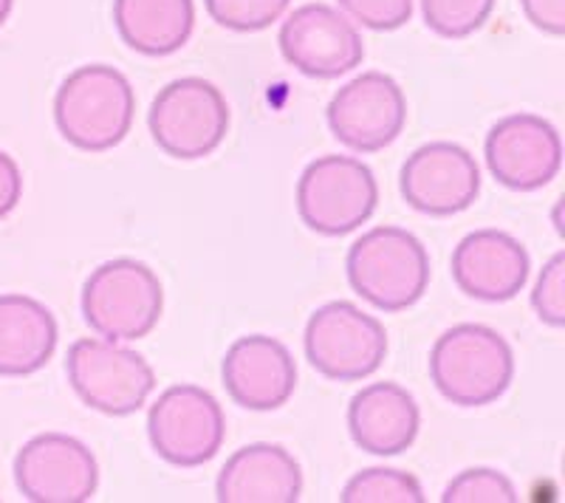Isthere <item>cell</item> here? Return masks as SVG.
<instances>
[{
  "mask_svg": "<svg viewBox=\"0 0 565 503\" xmlns=\"http://www.w3.org/2000/svg\"><path fill=\"white\" fill-rule=\"evenodd\" d=\"M136 119V90L119 68L79 65L60 83L54 122L71 148L105 153L128 139Z\"/></svg>",
  "mask_w": 565,
  "mask_h": 503,
  "instance_id": "obj_1",
  "label": "cell"
},
{
  "mask_svg": "<svg viewBox=\"0 0 565 503\" xmlns=\"http://www.w3.org/2000/svg\"><path fill=\"white\" fill-rule=\"evenodd\" d=\"M348 283L376 311H407L430 289V252L402 226H373L345 258Z\"/></svg>",
  "mask_w": 565,
  "mask_h": 503,
  "instance_id": "obj_2",
  "label": "cell"
},
{
  "mask_svg": "<svg viewBox=\"0 0 565 503\" xmlns=\"http://www.w3.org/2000/svg\"><path fill=\"white\" fill-rule=\"evenodd\" d=\"M430 379L456 407L494 405L514 382V351L489 325H452L433 345Z\"/></svg>",
  "mask_w": 565,
  "mask_h": 503,
  "instance_id": "obj_3",
  "label": "cell"
},
{
  "mask_svg": "<svg viewBox=\"0 0 565 503\" xmlns=\"http://www.w3.org/2000/svg\"><path fill=\"white\" fill-rule=\"evenodd\" d=\"M164 311V289L148 264L114 258L90 271L83 286V317L103 340L136 342L153 334Z\"/></svg>",
  "mask_w": 565,
  "mask_h": 503,
  "instance_id": "obj_4",
  "label": "cell"
},
{
  "mask_svg": "<svg viewBox=\"0 0 565 503\" xmlns=\"http://www.w3.org/2000/svg\"><path fill=\"white\" fill-rule=\"evenodd\" d=\"M65 376L85 407L114 419L139 414L156 390L153 365L139 351L103 336L71 342Z\"/></svg>",
  "mask_w": 565,
  "mask_h": 503,
  "instance_id": "obj_5",
  "label": "cell"
},
{
  "mask_svg": "<svg viewBox=\"0 0 565 503\" xmlns=\"http://www.w3.org/2000/svg\"><path fill=\"white\" fill-rule=\"evenodd\" d=\"M380 207V181L356 156L328 153L315 159L297 181V215L326 238L360 229Z\"/></svg>",
  "mask_w": 565,
  "mask_h": 503,
  "instance_id": "obj_6",
  "label": "cell"
},
{
  "mask_svg": "<svg viewBox=\"0 0 565 503\" xmlns=\"http://www.w3.org/2000/svg\"><path fill=\"white\" fill-rule=\"evenodd\" d=\"M156 148L179 162H199L224 145L230 103L204 77H181L156 94L148 114Z\"/></svg>",
  "mask_w": 565,
  "mask_h": 503,
  "instance_id": "obj_7",
  "label": "cell"
},
{
  "mask_svg": "<svg viewBox=\"0 0 565 503\" xmlns=\"http://www.w3.org/2000/svg\"><path fill=\"white\" fill-rule=\"evenodd\" d=\"M302 349L311 368L326 379L362 382L382 368L387 356V331L360 306L331 300L309 317Z\"/></svg>",
  "mask_w": 565,
  "mask_h": 503,
  "instance_id": "obj_8",
  "label": "cell"
},
{
  "mask_svg": "<svg viewBox=\"0 0 565 503\" xmlns=\"http://www.w3.org/2000/svg\"><path fill=\"white\" fill-rule=\"evenodd\" d=\"M148 439L161 461L181 470L210 464L226 441L224 407L199 385L168 387L148 410Z\"/></svg>",
  "mask_w": 565,
  "mask_h": 503,
  "instance_id": "obj_9",
  "label": "cell"
},
{
  "mask_svg": "<svg viewBox=\"0 0 565 503\" xmlns=\"http://www.w3.org/2000/svg\"><path fill=\"white\" fill-rule=\"evenodd\" d=\"M326 119L337 142L348 150L380 153L405 133L407 97L391 74L365 72L337 90Z\"/></svg>",
  "mask_w": 565,
  "mask_h": 503,
  "instance_id": "obj_10",
  "label": "cell"
},
{
  "mask_svg": "<svg viewBox=\"0 0 565 503\" xmlns=\"http://www.w3.org/2000/svg\"><path fill=\"white\" fill-rule=\"evenodd\" d=\"M282 60L311 79H337L365 60V40L348 14L328 3H306L282 20Z\"/></svg>",
  "mask_w": 565,
  "mask_h": 503,
  "instance_id": "obj_11",
  "label": "cell"
},
{
  "mask_svg": "<svg viewBox=\"0 0 565 503\" xmlns=\"http://www.w3.org/2000/svg\"><path fill=\"white\" fill-rule=\"evenodd\" d=\"M14 484L32 503H85L99 490V464L88 445L65 432H40L14 456Z\"/></svg>",
  "mask_w": 565,
  "mask_h": 503,
  "instance_id": "obj_12",
  "label": "cell"
},
{
  "mask_svg": "<svg viewBox=\"0 0 565 503\" xmlns=\"http://www.w3.org/2000/svg\"><path fill=\"white\" fill-rule=\"evenodd\" d=\"M483 159L498 184L514 193H534L563 170V139L537 114H512L489 128Z\"/></svg>",
  "mask_w": 565,
  "mask_h": 503,
  "instance_id": "obj_13",
  "label": "cell"
},
{
  "mask_svg": "<svg viewBox=\"0 0 565 503\" xmlns=\"http://www.w3.org/2000/svg\"><path fill=\"white\" fill-rule=\"evenodd\" d=\"M398 190L416 213L450 218L478 201L481 168L476 156L456 142L422 145L398 170Z\"/></svg>",
  "mask_w": 565,
  "mask_h": 503,
  "instance_id": "obj_14",
  "label": "cell"
},
{
  "mask_svg": "<svg viewBox=\"0 0 565 503\" xmlns=\"http://www.w3.org/2000/svg\"><path fill=\"white\" fill-rule=\"evenodd\" d=\"M221 382L235 405L269 414L289 405L297 390V362L280 340L269 334L238 336L221 362Z\"/></svg>",
  "mask_w": 565,
  "mask_h": 503,
  "instance_id": "obj_15",
  "label": "cell"
},
{
  "mask_svg": "<svg viewBox=\"0 0 565 503\" xmlns=\"http://www.w3.org/2000/svg\"><path fill=\"white\" fill-rule=\"evenodd\" d=\"M452 283L481 303H509L521 295L532 275L526 246L501 229L463 235L450 258Z\"/></svg>",
  "mask_w": 565,
  "mask_h": 503,
  "instance_id": "obj_16",
  "label": "cell"
},
{
  "mask_svg": "<svg viewBox=\"0 0 565 503\" xmlns=\"http://www.w3.org/2000/svg\"><path fill=\"white\" fill-rule=\"evenodd\" d=\"M422 430L416 396L396 382H371L348 405V432L360 450L391 459L411 450Z\"/></svg>",
  "mask_w": 565,
  "mask_h": 503,
  "instance_id": "obj_17",
  "label": "cell"
},
{
  "mask_svg": "<svg viewBox=\"0 0 565 503\" xmlns=\"http://www.w3.org/2000/svg\"><path fill=\"white\" fill-rule=\"evenodd\" d=\"M302 470L286 447L255 441L235 450L221 467L215 497L221 503H297Z\"/></svg>",
  "mask_w": 565,
  "mask_h": 503,
  "instance_id": "obj_18",
  "label": "cell"
},
{
  "mask_svg": "<svg viewBox=\"0 0 565 503\" xmlns=\"http://www.w3.org/2000/svg\"><path fill=\"white\" fill-rule=\"evenodd\" d=\"M60 342L52 309L29 295H0V376H32Z\"/></svg>",
  "mask_w": 565,
  "mask_h": 503,
  "instance_id": "obj_19",
  "label": "cell"
},
{
  "mask_svg": "<svg viewBox=\"0 0 565 503\" xmlns=\"http://www.w3.org/2000/svg\"><path fill=\"white\" fill-rule=\"evenodd\" d=\"M114 26L145 57L181 52L195 32V0H114Z\"/></svg>",
  "mask_w": 565,
  "mask_h": 503,
  "instance_id": "obj_20",
  "label": "cell"
},
{
  "mask_svg": "<svg viewBox=\"0 0 565 503\" xmlns=\"http://www.w3.org/2000/svg\"><path fill=\"white\" fill-rule=\"evenodd\" d=\"M342 503H422L418 478L393 467H367L342 486Z\"/></svg>",
  "mask_w": 565,
  "mask_h": 503,
  "instance_id": "obj_21",
  "label": "cell"
},
{
  "mask_svg": "<svg viewBox=\"0 0 565 503\" xmlns=\"http://www.w3.org/2000/svg\"><path fill=\"white\" fill-rule=\"evenodd\" d=\"M498 0H422V18L444 40L472 38L487 26Z\"/></svg>",
  "mask_w": 565,
  "mask_h": 503,
  "instance_id": "obj_22",
  "label": "cell"
},
{
  "mask_svg": "<svg viewBox=\"0 0 565 503\" xmlns=\"http://www.w3.org/2000/svg\"><path fill=\"white\" fill-rule=\"evenodd\" d=\"M204 7L221 29L252 34L286 18L291 0H204Z\"/></svg>",
  "mask_w": 565,
  "mask_h": 503,
  "instance_id": "obj_23",
  "label": "cell"
},
{
  "mask_svg": "<svg viewBox=\"0 0 565 503\" xmlns=\"http://www.w3.org/2000/svg\"><path fill=\"white\" fill-rule=\"evenodd\" d=\"M518 490L503 475L501 470L492 467H469L458 472L450 484L444 486L441 503H514Z\"/></svg>",
  "mask_w": 565,
  "mask_h": 503,
  "instance_id": "obj_24",
  "label": "cell"
},
{
  "mask_svg": "<svg viewBox=\"0 0 565 503\" xmlns=\"http://www.w3.org/2000/svg\"><path fill=\"white\" fill-rule=\"evenodd\" d=\"M532 309L540 323L548 325V329H563L565 325V252L552 255L537 275V283L532 291Z\"/></svg>",
  "mask_w": 565,
  "mask_h": 503,
  "instance_id": "obj_25",
  "label": "cell"
},
{
  "mask_svg": "<svg viewBox=\"0 0 565 503\" xmlns=\"http://www.w3.org/2000/svg\"><path fill=\"white\" fill-rule=\"evenodd\" d=\"M416 0H337V9L371 32H396L413 18Z\"/></svg>",
  "mask_w": 565,
  "mask_h": 503,
  "instance_id": "obj_26",
  "label": "cell"
},
{
  "mask_svg": "<svg viewBox=\"0 0 565 503\" xmlns=\"http://www.w3.org/2000/svg\"><path fill=\"white\" fill-rule=\"evenodd\" d=\"M521 9L537 32L548 38L565 34V0H521Z\"/></svg>",
  "mask_w": 565,
  "mask_h": 503,
  "instance_id": "obj_27",
  "label": "cell"
},
{
  "mask_svg": "<svg viewBox=\"0 0 565 503\" xmlns=\"http://www.w3.org/2000/svg\"><path fill=\"white\" fill-rule=\"evenodd\" d=\"M23 199V173L7 150H0V221L18 210Z\"/></svg>",
  "mask_w": 565,
  "mask_h": 503,
  "instance_id": "obj_28",
  "label": "cell"
},
{
  "mask_svg": "<svg viewBox=\"0 0 565 503\" xmlns=\"http://www.w3.org/2000/svg\"><path fill=\"white\" fill-rule=\"evenodd\" d=\"M12 9H14V0H0V29H3V23L9 20Z\"/></svg>",
  "mask_w": 565,
  "mask_h": 503,
  "instance_id": "obj_29",
  "label": "cell"
}]
</instances>
